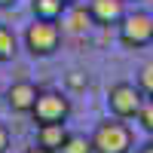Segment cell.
Segmentation results:
<instances>
[{"label":"cell","instance_id":"6da1fadb","mask_svg":"<svg viewBox=\"0 0 153 153\" xmlns=\"http://www.w3.org/2000/svg\"><path fill=\"white\" fill-rule=\"evenodd\" d=\"M92 150L95 153H129L132 150V129L120 117L101 123L92 135Z\"/></svg>","mask_w":153,"mask_h":153},{"label":"cell","instance_id":"7a4b0ae2","mask_svg":"<svg viewBox=\"0 0 153 153\" xmlns=\"http://www.w3.org/2000/svg\"><path fill=\"white\" fill-rule=\"evenodd\" d=\"M58 43H61V28L49 19H34V25H28V31H25V46L34 58L52 55Z\"/></svg>","mask_w":153,"mask_h":153},{"label":"cell","instance_id":"3957f363","mask_svg":"<svg viewBox=\"0 0 153 153\" xmlns=\"http://www.w3.org/2000/svg\"><path fill=\"white\" fill-rule=\"evenodd\" d=\"M120 43L126 49H141L153 43V16L150 12H126L120 22Z\"/></svg>","mask_w":153,"mask_h":153},{"label":"cell","instance_id":"277c9868","mask_svg":"<svg viewBox=\"0 0 153 153\" xmlns=\"http://www.w3.org/2000/svg\"><path fill=\"white\" fill-rule=\"evenodd\" d=\"M107 104H110L113 117L132 120V117H138V110L144 104V92L138 86H132V83H117V86H110V92H107Z\"/></svg>","mask_w":153,"mask_h":153},{"label":"cell","instance_id":"5b68a950","mask_svg":"<svg viewBox=\"0 0 153 153\" xmlns=\"http://www.w3.org/2000/svg\"><path fill=\"white\" fill-rule=\"evenodd\" d=\"M31 117L37 120V123H65L68 117H71V101L61 95V92H40L37 95V104H34V110H31Z\"/></svg>","mask_w":153,"mask_h":153},{"label":"cell","instance_id":"8992f818","mask_svg":"<svg viewBox=\"0 0 153 153\" xmlns=\"http://www.w3.org/2000/svg\"><path fill=\"white\" fill-rule=\"evenodd\" d=\"M37 95H40V89H37L31 80H19L6 89V104L16 110V113H31L34 104H37Z\"/></svg>","mask_w":153,"mask_h":153},{"label":"cell","instance_id":"52a82bcc","mask_svg":"<svg viewBox=\"0 0 153 153\" xmlns=\"http://www.w3.org/2000/svg\"><path fill=\"white\" fill-rule=\"evenodd\" d=\"M89 16H92L95 25H120L123 16H126V0H92L89 3Z\"/></svg>","mask_w":153,"mask_h":153},{"label":"cell","instance_id":"ba28073f","mask_svg":"<svg viewBox=\"0 0 153 153\" xmlns=\"http://www.w3.org/2000/svg\"><path fill=\"white\" fill-rule=\"evenodd\" d=\"M65 138H68L65 123H43L40 129H37V144L52 150V153H58V147L65 144Z\"/></svg>","mask_w":153,"mask_h":153},{"label":"cell","instance_id":"9c48e42d","mask_svg":"<svg viewBox=\"0 0 153 153\" xmlns=\"http://www.w3.org/2000/svg\"><path fill=\"white\" fill-rule=\"evenodd\" d=\"M31 9H34V19L58 22V19H61V12H65V3H61V0H34Z\"/></svg>","mask_w":153,"mask_h":153},{"label":"cell","instance_id":"30bf717a","mask_svg":"<svg viewBox=\"0 0 153 153\" xmlns=\"http://www.w3.org/2000/svg\"><path fill=\"white\" fill-rule=\"evenodd\" d=\"M58 153H95L92 150V138H86V135H68L65 144L58 147Z\"/></svg>","mask_w":153,"mask_h":153},{"label":"cell","instance_id":"8fae6325","mask_svg":"<svg viewBox=\"0 0 153 153\" xmlns=\"http://www.w3.org/2000/svg\"><path fill=\"white\" fill-rule=\"evenodd\" d=\"M16 55V34L6 25H0V61H9Z\"/></svg>","mask_w":153,"mask_h":153},{"label":"cell","instance_id":"7c38bea8","mask_svg":"<svg viewBox=\"0 0 153 153\" xmlns=\"http://www.w3.org/2000/svg\"><path fill=\"white\" fill-rule=\"evenodd\" d=\"M138 89H141L147 98H153V61H147V65L138 71Z\"/></svg>","mask_w":153,"mask_h":153},{"label":"cell","instance_id":"4fadbf2b","mask_svg":"<svg viewBox=\"0 0 153 153\" xmlns=\"http://www.w3.org/2000/svg\"><path fill=\"white\" fill-rule=\"evenodd\" d=\"M138 123L144 126V129L153 135V98H144V104H141V110H138Z\"/></svg>","mask_w":153,"mask_h":153},{"label":"cell","instance_id":"5bb4252c","mask_svg":"<svg viewBox=\"0 0 153 153\" xmlns=\"http://www.w3.org/2000/svg\"><path fill=\"white\" fill-rule=\"evenodd\" d=\"M68 86L80 92V89H86V86H89V76H86V74H80V71H71V74H68Z\"/></svg>","mask_w":153,"mask_h":153},{"label":"cell","instance_id":"9a60e30c","mask_svg":"<svg viewBox=\"0 0 153 153\" xmlns=\"http://www.w3.org/2000/svg\"><path fill=\"white\" fill-rule=\"evenodd\" d=\"M6 150H9V129L0 123V153H6Z\"/></svg>","mask_w":153,"mask_h":153},{"label":"cell","instance_id":"2e32d148","mask_svg":"<svg viewBox=\"0 0 153 153\" xmlns=\"http://www.w3.org/2000/svg\"><path fill=\"white\" fill-rule=\"evenodd\" d=\"M25 153H52V150H46V147H40V144H37V147H28Z\"/></svg>","mask_w":153,"mask_h":153},{"label":"cell","instance_id":"e0dca14e","mask_svg":"<svg viewBox=\"0 0 153 153\" xmlns=\"http://www.w3.org/2000/svg\"><path fill=\"white\" fill-rule=\"evenodd\" d=\"M138 153H153V144H144V147L138 150Z\"/></svg>","mask_w":153,"mask_h":153},{"label":"cell","instance_id":"ac0fdd59","mask_svg":"<svg viewBox=\"0 0 153 153\" xmlns=\"http://www.w3.org/2000/svg\"><path fill=\"white\" fill-rule=\"evenodd\" d=\"M16 0H0V9H6V6H12Z\"/></svg>","mask_w":153,"mask_h":153},{"label":"cell","instance_id":"d6986e66","mask_svg":"<svg viewBox=\"0 0 153 153\" xmlns=\"http://www.w3.org/2000/svg\"><path fill=\"white\" fill-rule=\"evenodd\" d=\"M61 3H65V6H71V3H76V0H61Z\"/></svg>","mask_w":153,"mask_h":153},{"label":"cell","instance_id":"ffe728a7","mask_svg":"<svg viewBox=\"0 0 153 153\" xmlns=\"http://www.w3.org/2000/svg\"><path fill=\"white\" fill-rule=\"evenodd\" d=\"M3 98H6V95H3V92H0V101H3Z\"/></svg>","mask_w":153,"mask_h":153}]
</instances>
